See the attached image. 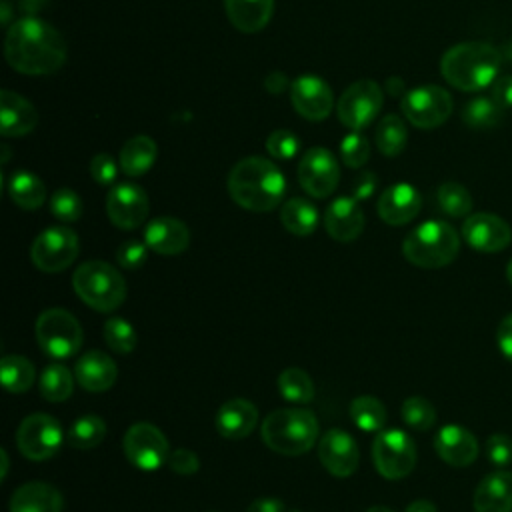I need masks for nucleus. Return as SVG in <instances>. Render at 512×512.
<instances>
[{"label": "nucleus", "mask_w": 512, "mask_h": 512, "mask_svg": "<svg viewBox=\"0 0 512 512\" xmlns=\"http://www.w3.org/2000/svg\"><path fill=\"white\" fill-rule=\"evenodd\" d=\"M378 216L390 226H402L414 220L422 208L420 192L408 184L398 182L388 186L378 198Z\"/></svg>", "instance_id": "6ab92c4d"}, {"label": "nucleus", "mask_w": 512, "mask_h": 512, "mask_svg": "<svg viewBox=\"0 0 512 512\" xmlns=\"http://www.w3.org/2000/svg\"><path fill=\"white\" fill-rule=\"evenodd\" d=\"M50 212L62 222H76L82 216V198L72 188H58L50 196Z\"/></svg>", "instance_id": "79ce46f5"}, {"label": "nucleus", "mask_w": 512, "mask_h": 512, "mask_svg": "<svg viewBox=\"0 0 512 512\" xmlns=\"http://www.w3.org/2000/svg\"><path fill=\"white\" fill-rule=\"evenodd\" d=\"M462 236L478 252H500L512 242L508 222L490 212H476L462 224Z\"/></svg>", "instance_id": "f3484780"}, {"label": "nucleus", "mask_w": 512, "mask_h": 512, "mask_svg": "<svg viewBox=\"0 0 512 512\" xmlns=\"http://www.w3.org/2000/svg\"><path fill=\"white\" fill-rule=\"evenodd\" d=\"M246 512H284V502L278 498H258L246 508Z\"/></svg>", "instance_id": "864d4df0"}, {"label": "nucleus", "mask_w": 512, "mask_h": 512, "mask_svg": "<svg viewBox=\"0 0 512 512\" xmlns=\"http://www.w3.org/2000/svg\"><path fill=\"white\" fill-rule=\"evenodd\" d=\"M502 60V52L488 42H460L442 54L440 72L450 86L476 92L492 86L500 76Z\"/></svg>", "instance_id": "7ed1b4c3"}, {"label": "nucleus", "mask_w": 512, "mask_h": 512, "mask_svg": "<svg viewBox=\"0 0 512 512\" xmlns=\"http://www.w3.org/2000/svg\"><path fill=\"white\" fill-rule=\"evenodd\" d=\"M298 180L312 198H328L340 180V168L334 154L322 146L308 148L298 164Z\"/></svg>", "instance_id": "4468645a"}, {"label": "nucleus", "mask_w": 512, "mask_h": 512, "mask_svg": "<svg viewBox=\"0 0 512 512\" xmlns=\"http://www.w3.org/2000/svg\"><path fill=\"white\" fill-rule=\"evenodd\" d=\"M400 412H402L404 424H408L410 428L420 430V432L430 430L434 426V422H436L434 406L426 398H422V396L406 398L402 408H400Z\"/></svg>", "instance_id": "a19ab883"}, {"label": "nucleus", "mask_w": 512, "mask_h": 512, "mask_svg": "<svg viewBox=\"0 0 512 512\" xmlns=\"http://www.w3.org/2000/svg\"><path fill=\"white\" fill-rule=\"evenodd\" d=\"M228 192L238 206L250 212H268L282 202L286 180L272 160L248 156L230 170Z\"/></svg>", "instance_id": "f03ea898"}, {"label": "nucleus", "mask_w": 512, "mask_h": 512, "mask_svg": "<svg viewBox=\"0 0 512 512\" xmlns=\"http://www.w3.org/2000/svg\"><path fill=\"white\" fill-rule=\"evenodd\" d=\"M168 466L172 472H176L180 476H190L200 470V460H198L196 452H192L188 448H178V450L170 452Z\"/></svg>", "instance_id": "de8ad7c7"}, {"label": "nucleus", "mask_w": 512, "mask_h": 512, "mask_svg": "<svg viewBox=\"0 0 512 512\" xmlns=\"http://www.w3.org/2000/svg\"><path fill=\"white\" fill-rule=\"evenodd\" d=\"M104 436H106V422L96 414H86L76 418L70 424L66 432V442L72 448L90 450V448H96L104 440Z\"/></svg>", "instance_id": "473e14b6"}, {"label": "nucleus", "mask_w": 512, "mask_h": 512, "mask_svg": "<svg viewBox=\"0 0 512 512\" xmlns=\"http://www.w3.org/2000/svg\"><path fill=\"white\" fill-rule=\"evenodd\" d=\"M74 390V376L72 372L60 364H48L40 376V394L48 402H62L70 398Z\"/></svg>", "instance_id": "f704fd0d"}, {"label": "nucleus", "mask_w": 512, "mask_h": 512, "mask_svg": "<svg viewBox=\"0 0 512 512\" xmlns=\"http://www.w3.org/2000/svg\"><path fill=\"white\" fill-rule=\"evenodd\" d=\"M4 56L20 74H54L66 62V42L52 24L38 16H24L8 26Z\"/></svg>", "instance_id": "f257e3e1"}, {"label": "nucleus", "mask_w": 512, "mask_h": 512, "mask_svg": "<svg viewBox=\"0 0 512 512\" xmlns=\"http://www.w3.org/2000/svg\"><path fill=\"white\" fill-rule=\"evenodd\" d=\"M324 228L338 242H352L364 230V212L356 198L340 196L324 212Z\"/></svg>", "instance_id": "412c9836"}, {"label": "nucleus", "mask_w": 512, "mask_h": 512, "mask_svg": "<svg viewBox=\"0 0 512 512\" xmlns=\"http://www.w3.org/2000/svg\"><path fill=\"white\" fill-rule=\"evenodd\" d=\"M282 226L294 236H310L318 226V210L304 198H290L280 210Z\"/></svg>", "instance_id": "7c9ffc66"}, {"label": "nucleus", "mask_w": 512, "mask_h": 512, "mask_svg": "<svg viewBox=\"0 0 512 512\" xmlns=\"http://www.w3.org/2000/svg\"><path fill=\"white\" fill-rule=\"evenodd\" d=\"M74 376L84 390L104 392L116 382L118 368L108 354L100 350H90L76 360Z\"/></svg>", "instance_id": "b1692460"}, {"label": "nucleus", "mask_w": 512, "mask_h": 512, "mask_svg": "<svg viewBox=\"0 0 512 512\" xmlns=\"http://www.w3.org/2000/svg\"><path fill=\"white\" fill-rule=\"evenodd\" d=\"M0 458H2V472H0V478L4 480L6 474H8V454H6V450L0 452Z\"/></svg>", "instance_id": "bf43d9fd"}, {"label": "nucleus", "mask_w": 512, "mask_h": 512, "mask_svg": "<svg viewBox=\"0 0 512 512\" xmlns=\"http://www.w3.org/2000/svg\"><path fill=\"white\" fill-rule=\"evenodd\" d=\"M104 340L114 352L128 354L136 348L138 336H136L134 326L128 320L114 316V318L106 320V324H104Z\"/></svg>", "instance_id": "ea45409f"}, {"label": "nucleus", "mask_w": 512, "mask_h": 512, "mask_svg": "<svg viewBox=\"0 0 512 512\" xmlns=\"http://www.w3.org/2000/svg\"><path fill=\"white\" fill-rule=\"evenodd\" d=\"M38 124V112L24 96L2 90L0 92V132L4 138H16L30 134Z\"/></svg>", "instance_id": "5701e85b"}, {"label": "nucleus", "mask_w": 512, "mask_h": 512, "mask_svg": "<svg viewBox=\"0 0 512 512\" xmlns=\"http://www.w3.org/2000/svg\"><path fill=\"white\" fill-rule=\"evenodd\" d=\"M0 376H2V384L10 394H22L26 392L32 382H34V366L28 358L24 356H4L2 358V366H0Z\"/></svg>", "instance_id": "c9c22d12"}, {"label": "nucleus", "mask_w": 512, "mask_h": 512, "mask_svg": "<svg viewBox=\"0 0 512 512\" xmlns=\"http://www.w3.org/2000/svg\"><path fill=\"white\" fill-rule=\"evenodd\" d=\"M74 292L98 312L116 310L126 298L124 276L104 260H88L74 270Z\"/></svg>", "instance_id": "423d86ee"}, {"label": "nucleus", "mask_w": 512, "mask_h": 512, "mask_svg": "<svg viewBox=\"0 0 512 512\" xmlns=\"http://www.w3.org/2000/svg\"><path fill=\"white\" fill-rule=\"evenodd\" d=\"M376 184H378V178L374 172H362L354 178L352 182V198L356 200H366L372 196V192L376 190Z\"/></svg>", "instance_id": "3c124183"}, {"label": "nucleus", "mask_w": 512, "mask_h": 512, "mask_svg": "<svg viewBox=\"0 0 512 512\" xmlns=\"http://www.w3.org/2000/svg\"><path fill=\"white\" fill-rule=\"evenodd\" d=\"M78 236L74 230L66 226H50L42 230L32 246L30 258L34 266L42 272H62L66 270L78 256Z\"/></svg>", "instance_id": "f8f14e48"}, {"label": "nucleus", "mask_w": 512, "mask_h": 512, "mask_svg": "<svg viewBox=\"0 0 512 512\" xmlns=\"http://www.w3.org/2000/svg\"><path fill=\"white\" fill-rule=\"evenodd\" d=\"M340 158L344 160V164L348 168L364 166L370 158V144H368L366 136H362L360 132H354V130L348 136H344L342 144H340Z\"/></svg>", "instance_id": "37998d69"}, {"label": "nucleus", "mask_w": 512, "mask_h": 512, "mask_svg": "<svg viewBox=\"0 0 512 512\" xmlns=\"http://www.w3.org/2000/svg\"><path fill=\"white\" fill-rule=\"evenodd\" d=\"M148 194L134 182L116 184L106 196V212L114 226L134 230L148 218Z\"/></svg>", "instance_id": "2eb2a0df"}, {"label": "nucleus", "mask_w": 512, "mask_h": 512, "mask_svg": "<svg viewBox=\"0 0 512 512\" xmlns=\"http://www.w3.org/2000/svg\"><path fill=\"white\" fill-rule=\"evenodd\" d=\"M376 146L384 156H398L408 142V130L398 114H386L376 126Z\"/></svg>", "instance_id": "72a5a7b5"}, {"label": "nucleus", "mask_w": 512, "mask_h": 512, "mask_svg": "<svg viewBox=\"0 0 512 512\" xmlns=\"http://www.w3.org/2000/svg\"><path fill=\"white\" fill-rule=\"evenodd\" d=\"M144 242L150 250L174 256L188 248L190 244V230L188 226L172 216H160L146 224L144 228Z\"/></svg>", "instance_id": "4be33fe9"}, {"label": "nucleus", "mask_w": 512, "mask_h": 512, "mask_svg": "<svg viewBox=\"0 0 512 512\" xmlns=\"http://www.w3.org/2000/svg\"><path fill=\"white\" fill-rule=\"evenodd\" d=\"M386 92L390 94V96H404L406 92H404V82H402V78H396V76H392V78H388L386 80Z\"/></svg>", "instance_id": "6e6d98bb"}, {"label": "nucleus", "mask_w": 512, "mask_h": 512, "mask_svg": "<svg viewBox=\"0 0 512 512\" xmlns=\"http://www.w3.org/2000/svg\"><path fill=\"white\" fill-rule=\"evenodd\" d=\"M278 390L284 400L294 404H306L314 398V382L300 368H286L278 376Z\"/></svg>", "instance_id": "4c0bfd02"}, {"label": "nucleus", "mask_w": 512, "mask_h": 512, "mask_svg": "<svg viewBox=\"0 0 512 512\" xmlns=\"http://www.w3.org/2000/svg\"><path fill=\"white\" fill-rule=\"evenodd\" d=\"M258 422L256 406L246 398H232L224 402L216 414L218 434L228 440L246 438Z\"/></svg>", "instance_id": "a878e982"}, {"label": "nucleus", "mask_w": 512, "mask_h": 512, "mask_svg": "<svg viewBox=\"0 0 512 512\" xmlns=\"http://www.w3.org/2000/svg\"><path fill=\"white\" fill-rule=\"evenodd\" d=\"M434 450L450 466L464 468L472 464L478 456L476 436L460 424H446L438 430L434 438Z\"/></svg>", "instance_id": "aec40b11"}, {"label": "nucleus", "mask_w": 512, "mask_h": 512, "mask_svg": "<svg viewBox=\"0 0 512 512\" xmlns=\"http://www.w3.org/2000/svg\"><path fill=\"white\" fill-rule=\"evenodd\" d=\"M506 278H508V282L512 284V260H510L508 266H506Z\"/></svg>", "instance_id": "e2e57ef3"}, {"label": "nucleus", "mask_w": 512, "mask_h": 512, "mask_svg": "<svg viewBox=\"0 0 512 512\" xmlns=\"http://www.w3.org/2000/svg\"><path fill=\"white\" fill-rule=\"evenodd\" d=\"M382 104H384V94L378 82L370 78H362L352 82L340 94L336 102V114L346 128L358 132L378 116V112L382 110Z\"/></svg>", "instance_id": "1a4fd4ad"}, {"label": "nucleus", "mask_w": 512, "mask_h": 512, "mask_svg": "<svg viewBox=\"0 0 512 512\" xmlns=\"http://www.w3.org/2000/svg\"><path fill=\"white\" fill-rule=\"evenodd\" d=\"M436 200L440 210L452 218H462L472 212V196L458 182L440 184L436 190Z\"/></svg>", "instance_id": "58836bf2"}, {"label": "nucleus", "mask_w": 512, "mask_h": 512, "mask_svg": "<svg viewBox=\"0 0 512 512\" xmlns=\"http://www.w3.org/2000/svg\"><path fill=\"white\" fill-rule=\"evenodd\" d=\"M90 174L92 178L102 184V186H108L116 180V174H118V166L114 162V158L110 154H96L90 162Z\"/></svg>", "instance_id": "09e8293b"}, {"label": "nucleus", "mask_w": 512, "mask_h": 512, "mask_svg": "<svg viewBox=\"0 0 512 512\" xmlns=\"http://www.w3.org/2000/svg\"><path fill=\"white\" fill-rule=\"evenodd\" d=\"M36 340L48 356L64 360L82 346V326L68 310L50 308L36 320Z\"/></svg>", "instance_id": "0eeeda50"}, {"label": "nucleus", "mask_w": 512, "mask_h": 512, "mask_svg": "<svg viewBox=\"0 0 512 512\" xmlns=\"http://www.w3.org/2000/svg\"><path fill=\"white\" fill-rule=\"evenodd\" d=\"M486 456L496 466H508L512 462V438L506 434H492L486 440Z\"/></svg>", "instance_id": "49530a36"}, {"label": "nucleus", "mask_w": 512, "mask_h": 512, "mask_svg": "<svg viewBox=\"0 0 512 512\" xmlns=\"http://www.w3.org/2000/svg\"><path fill=\"white\" fill-rule=\"evenodd\" d=\"M10 20V4L8 0H2V24H8Z\"/></svg>", "instance_id": "052dcab7"}, {"label": "nucleus", "mask_w": 512, "mask_h": 512, "mask_svg": "<svg viewBox=\"0 0 512 512\" xmlns=\"http://www.w3.org/2000/svg\"><path fill=\"white\" fill-rule=\"evenodd\" d=\"M224 10L236 30L254 34L270 22L274 0H224Z\"/></svg>", "instance_id": "cd10ccee"}, {"label": "nucleus", "mask_w": 512, "mask_h": 512, "mask_svg": "<svg viewBox=\"0 0 512 512\" xmlns=\"http://www.w3.org/2000/svg\"><path fill=\"white\" fill-rule=\"evenodd\" d=\"M292 512H300V510H292Z\"/></svg>", "instance_id": "0e129e2a"}, {"label": "nucleus", "mask_w": 512, "mask_h": 512, "mask_svg": "<svg viewBox=\"0 0 512 512\" xmlns=\"http://www.w3.org/2000/svg\"><path fill=\"white\" fill-rule=\"evenodd\" d=\"M490 96L502 110L512 108V74H500L490 88Z\"/></svg>", "instance_id": "8fccbe9b"}, {"label": "nucleus", "mask_w": 512, "mask_h": 512, "mask_svg": "<svg viewBox=\"0 0 512 512\" xmlns=\"http://www.w3.org/2000/svg\"><path fill=\"white\" fill-rule=\"evenodd\" d=\"M318 458L332 476L348 478L358 468L360 452L356 440L348 432L332 428L324 432L318 442Z\"/></svg>", "instance_id": "a211bd4d"}, {"label": "nucleus", "mask_w": 512, "mask_h": 512, "mask_svg": "<svg viewBox=\"0 0 512 512\" xmlns=\"http://www.w3.org/2000/svg\"><path fill=\"white\" fill-rule=\"evenodd\" d=\"M366 512H394V510H390V508H386V506H372V508H368Z\"/></svg>", "instance_id": "680f3d73"}, {"label": "nucleus", "mask_w": 512, "mask_h": 512, "mask_svg": "<svg viewBox=\"0 0 512 512\" xmlns=\"http://www.w3.org/2000/svg\"><path fill=\"white\" fill-rule=\"evenodd\" d=\"M264 444L282 456H300L318 440V420L308 408H278L262 422Z\"/></svg>", "instance_id": "20e7f679"}, {"label": "nucleus", "mask_w": 512, "mask_h": 512, "mask_svg": "<svg viewBox=\"0 0 512 512\" xmlns=\"http://www.w3.org/2000/svg\"><path fill=\"white\" fill-rule=\"evenodd\" d=\"M372 460L380 476L400 480L416 466V446L402 430H384L372 442Z\"/></svg>", "instance_id": "9b49d317"}, {"label": "nucleus", "mask_w": 512, "mask_h": 512, "mask_svg": "<svg viewBox=\"0 0 512 512\" xmlns=\"http://www.w3.org/2000/svg\"><path fill=\"white\" fill-rule=\"evenodd\" d=\"M496 342H498L500 352L512 362V312L508 316H504L502 322L498 324Z\"/></svg>", "instance_id": "603ef678"}, {"label": "nucleus", "mask_w": 512, "mask_h": 512, "mask_svg": "<svg viewBox=\"0 0 512 512\" xmlns=\"http://www.w3.org/2000/svg\"><path fill=\"white\" fill-rule=\"evenodd\" d=\"M400 108L412 126L432 130L450 118L454 102L450 92L442 86L426 84L408 90L400 100Z\"/></svg>", "instance_id": "6e6552de"}, {"label": "nucleus", "mask_w": 512, "mask_h": 512, "mask_svg": "<svg viewBox=\"0 0 512 512\" xmlns=\"http://www.w3.org/2000/svg\"><path fill=\"white\" fill-rule=\"evenodd\" d=\"M476 512H512V474L494 470L486 474L474 490Z\"/></svg>", "instance_id": "393cba45"}, {"label": "nucleus", "mask_w": 512, "mask_h": 512, "mask_svg": "<svg viewBox=\"0 0 512 512\" xmlns=\"http://www.w3.org/2000/svg\"><path fill=\"white\" fill-rule=\"evenodd\" d=\"M62 494L46 482H26L10 496V512H62Z\"/></svg>", "instance_id": "bb28decb"}, {"label": "nucleus", "mask_w": 512, "mask_h": 512, "mask_svg": "<svg viewBox=\"0 0 512 512\" xmlns=\"http://www.w3.org/2000/svg\"><path fill=\"white\" fill-rule=\"evenodd\" d=\"M8 194H10V200L22 210H36L46 202L44 182L28 170L12 172L8 180Z\"/></svg>", "instance_id": "c756f323"}, {"label": "nucleus", "mask_w": 512, "mask_h": 512, "mask_svg": "<svg viewBox=\"0 0 512 512\" xmlns=\"http://www.w3.org/2000/svg\"><path fill=\"white\" fill-rule=\"evenodd\" d=\"M64 442V432L60 422L50 414H30L16 430V446L28 460H48L52 458Z\"/></svg>", "instance_id": "9d476101"}, {"label": "nucleus", "mask_w": 512, "mask_h": 512, "mask_svg": "<svg viewBox=\"0 0 512 512\" xmlns=\"http://www.w3.org/2000/svg\"><path fill=\"white\" fill-rule=\"evenodd\" d=\"M502 58L508 62V64H512V38L502 46Z\"/></svg>", "instance_id": "13d9d810"}, {"label": "nucleus", "mask_w": 512, "mask_h": 512, "mask_svg": "<svg viewBox=\"0 0 512 512\" xmlns=\"http://www.w3.org/2000/svg\"><path fill=\"white\" fill-rule=\"evenodd\" d=\"M404 512H436V506L430 500H414L406 506Z\"/></svg>", "instance_id": "4d7b16f0"}, {"label": "nucleus", "mask_w": 512, "mask_h": 512, "mask_svg": "<svg viewBox=\"0 0 512 512\" xmlns=\"http://www.w3.org/2000/svg\"><path fill=\"white\" fill-rule=\"evenodd\" d=\"M290 102L302 118L318 122L330 116L334 108V94L324 78L304 74L290 82Z\"/></svg>", "instance_id": "dca6fc26"}, {"label": "nucleus", "mask_w": 512, "mask_h": 512, "mask_svg": "<svg viewBox=\"0 0 512 512\" xmlns=\"http://www.w3.org/2000/svg\"><path fill=\"white\" fill-rule=\"evenodd\" d=\"M264 88L270 92V94H282L286 88H290L288 84V78L282 74V72H272L266 76L264 80Z\"/></svg>", "instance_id": "5fc2aeb1"}, {"label": "nucleus", "mask_w": 512, "mask_h": 512, "mask_svg": "<svg viewBox=\"0 0 512 512\" xmlns=\"http://www.w3.org/2000/svg\"><path fill=\"white\" fill-rule=\"evenodd\" d=\"M146 258H148L146 242L142 244L138 240H128V242H122L116 250V262L128 270L140 268L146 262Z\"/></svg>", "instance_id": "a18cd8bd"}, {"label": "nucleus", "mask_w": 512, "mask_h": 512, "mask_svg": "<svg viewBox=\"0 0 512 512\" xmlns=\"http://www.w3.org/2000/svg\"><path fill=\"white\" fill-rule=\"evenodd\" d=\"M156 156H158L156 142L150 136L138 134L124 142L120 150V168L124 174L138 178L152 168V164L156 162Z\"/></svg>", "instance_id": "c85d7f7f"}, {"label": "nucleus", "mask_w": 512, "mask_h": 512, "mask_svg": "<svg viewBox=\"0 0 512 512\" xmlns=\"http://www.w3.org/2000/svg\"><path fill=\"white\" fill-rule=\"evenodd\" d=\"M502 108L492 96H474L462 110V120L472 130H492L502 120Z\"/></svg>", "instance_id": "2f4dec72"}, {"label": "nucleus", "mask_w": 512, "mask_h": 512, "mask_svg": "<svg viewBox=\"0 0 512 512\" xmlns=\"http://www.w3.org/2000/svg\"><path fill=\"white\" fill-rule=\"evenodd\" d=\"M266 150L274 160H290L300 150V138L290 130H274L266 138Z\"/></svg>", "instance_id": "c03bdc74"}, {"label": "nucleus", "mask_w": 512, "mask_h": 512, "mask_svg": "<svg viewBox=\"0 0 512 512\" xmlns=\"http://www.w3.org/2000/svg\"><path fill=\"white\" fill-rule=\"evenodd\" d=\"M122 448L128 462L144 472L158 470L164 462H168L170 456V446L164 432L150 422L132 424L124 434Z\"/></svg>", "instance_id": "ddd939ff"}, {"label": "nucleus", "mask_w": 512, "mask_h": 512, "mask_svg": "<svg viewBox=\"0 0 512 512\" xmlns=\"http://www.w3.org/2000/svg\"><path fill=\"white\" fill-rule=\"evenodd\" d=\"M350 418L364 432H380L386 424V408L374 396H358L350 402Z\"/></svg>", "instance_id": "e433bc0d"}, {"label": "nucleus", "mask_w": 512, "mask_h": 512, "mask_svg": "<svg viewBox=\"0 0 512 512\" xmlns=\"http://www.w3.org/2000/svg\"><path fill=\"white\" fill-rule=\"evenodd\" d=\"M460 250L456 230L442 220H428L410 230L402 242L404 258L418 268L448 266Z\"/></svg>", "instance_id": "39448f33"}]
</instances>
